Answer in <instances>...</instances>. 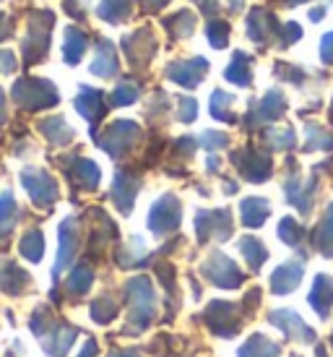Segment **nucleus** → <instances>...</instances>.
Instances as JSON below:
<instances>
[{"instance_id": "f257e3e1", "label": "nucleus", "mask_w": 333, "mask_h": 357, "mask_svg": "<svg viewBox=\"0 0 333 357\" xmlns=\"http://www.w3.org/2000/svg\"><path fill=\"white\" fill-rule=\"evenodd\" d=\"M125 300H127V316H130V334H138L154 321L157 313V295L146 277H136L125 284Z\"/></svg>"}, {"instance_id": "f03ea898", "label": "nucleus", "mask_w": 333, "mask_h": 357, "mask_svg": "<svg viewBox=\"0 0 333 357\" xmlns=\"http://www.w3.org/2000/svg\"><path fill=\"white\" fill-rule=\"evenodd\" d=\"M52 24H55V16L49 10L31 13L29 24H26V34L21 40V52H24V63L26 66H34V63H40L47 55Z\"/></svg>"}, {"instance_id": "7ed1b4c3", "label": "nucleus", "mask_w": 333, "mask_h": 357, "mask_svg": "<svg viewBox=\"0 0 333 357\" xmlns=\"http://www.w3.org/2000/svg\"><path fill=\"white\" fill-rule=\"evenodd\" d=\"M13 100L24 109H47L60 102L55 84L47 79H21L13 84Z\"/></svg>"}, {"instance_id": "20e7f679", "label": "nucleus", "mask_w": 333, "mask_h": 357, "mask_svg": "<svg viewBox=\"0 0 333 357\" xmlns=\"http://www.w3.org/2000/svg\"><path fill=\"white\" fill-rule=\"evenodd\" d=\"M141 139V128H138V123L133 120H115V123H109L107 130L99 136V149H104L109 157H125L127 151L136 146V141Z\"/></svg>"}, {"instance_id": "39448f33", "label": "nucleus", "mask_w": 333, "mask_h": 357, "mask_svg": "<svg viewBox=\"0 0 333 357\" xmlns=\"http://www.w3.org/2000/svg\"><path fill=\"white\" fill-rule=\"evenodd\" d=\"M201 271H203V277H206L211 284H216V287H222V289H237L245 282L242 271L235 266V261L226 258L224 253H219V250L208 256V261L201 266Z\"/></svg>"}, {"instance_id": "423d86ee", "label": "nucleus", "mask_w": 333, "mask_h": 357, "mask_svg": "<svg viewBox=\"0 0 333 357\" xmlns=\"http://www.w3.org/2000/svg\"><path fill=\"white\" fill-rule=\"evenodd\" d=\"M21 185L29 190L31 201L37 204V206H45L49 208L55 201H58V183L52 180L49 172L40 167H26L21 172Z\"/></svg>"}, {"instance_id": "0eeeda50", "label": "nucleus", "mask_w": 333, "mask_h": 357, "mask_svg": "<svg viewBox=\"0 0 333 357\" xmlns=\"http://www.w3.org/2000/svg\"><path fill=\"white\" fill-rule=\"evenodd\" d=\"M196 232L201 243H208V240H229L232 235V214L229 208H214V211H198L196 214Z\"/></svg>"}, {"instance_id": "6e6552de", "label": "nucleus", "mask_w": 333, "mask_h": 357, "mask_svg": "<svg viewBox=\"0 0 333 357\" xmlns=\"http://www.w3.org/2000/svg\"><path fill=\"white\" fill-rule=\"evenodd\" d=\"M180 217H183L180 201H177V196L166 193V196H162V199L151 206V211H148V229H151L154 235L175 232V229L180 227Z\"/></svg>"}, {"instance_id": "1a4fd4ad", "label": "nucleus", "mask_w": 333, "mask_h": 357, "mask_svg": "<svg viewBox=\"0 0 333 357\" xmlns=\"http://www.w3.org/2000/svg\"><path fill=\"white\" fill-rule=\"evenodd\" d=\"M203 318H206L208 328H211L214 334H219V337H235L237 331H240V326H242V324H240V310H237V305L224 303V300H214V303L206 307Z\"/></svg>"}, {"instance_id": "9d476101", "label": "nucleus", "mask_w": 333, "mask_h": 357, "mask_svg": "<svg viewBox=\"0 0 333 357\" xmlns=\"http://www.w3.org/2000/svg\"><path fill=\"white\" fill-rule=\"evenodd\" d=\"M60 248H58V261H55V268H52V274L58 277L63 268H68L73 264V258L79 253L81 248V232H79V222L73 217H65L60 222Z\"/></svg>"}, {"instance_id": "9b49d317", "label": "nucleus", "mask_w": 333, "mask_h": 357, "mask_svg": "<svg viewBox=\"0 0 333 357\" xmlns=\"http://www.w3.org/2000/svg\"><path fill=\"white\" fill-rule=\"evenodd\" d=\"M166 79L185 86V89H196L208 73V60L206 58H187V60H175L166 66Z\"/></svg>"}, {"instance_id": "f8f14e48", "label": "nucleus", "mask_w": 333, "mask_h": 357, "mask_svg": "<svg viewBox=\"0 0 333 357\" xmlns=\"http://www.w3.org/2000/svg\"><path fill=\"white\" fill-rule=\"evenodd\" d=\"M123 50H125V58L130 66L144 68L151 63L154 52H157V40H154L151 29H138L136 34L123 37Z\"/></svg>"}, {"instance_id": "ddd939ff", "label": "nucleus", "mask_w": 333, "mask_h": 357, "mask_svg": "<svg viewBox=\"0 0 333 357\" xmlns=\"http://www.w3.org/2000/svg\"><path fill=\"white\" fill-rule=\"evenodd\" d=\"M232 162H235V167L240 169L250 183H263V180H268V175H271V159L255 149L235 151Z\"/></svg>"}, {"instance_id": "4468645a", "label": "nucleus", "mask_w": 333, "mask_h": 357, "mask_svg": "<svg viewBox=\"0 0 333 357\" xmlns=\"http://www.w3.org/2000/svg\"><path fill=\"white\" fill-rule=\"evenodd\" d=\"M268 321H271L276 328H281L284 337L292 339V342H304V344H313L315 342V331L307 326L294 310H274V313L268 316Z\"/></svg>"}, {"instance_id": "2eb2a0df", "label": "nucleus", "mask_w": 333, "mask_h": 357, "mask_svg": "<svg viewBox=\"0 0 333 357\" xmlns=\"http://www.w3.org/2000/svg\"><path fill=\"white\" fill-rule=\"evenodd\" d=\"M138 190H141V178L133 175L130 169H120L115 175V185H112V201L123 214L133 211V201H136Z\"/></svg>"}, {"instance_id": "dca6fc26", "label": "nucleus", "mask_w": 333, "mask_h": 357, "mask_svg": "<svg viewBox=\"0 0 333 357\" xmlns=\"http://www.w3.org/2000/svg\"><path fill=\"white\" fill-rule=\"evenodd\" d=\"M304 266L302 261H289V264H281L271 274V289L274 295H289L292 289H297V284L302 282Z\"/></svg>"}, {"instance_id": "f3484780", "label": "nucleus", "mask_w": 333, "mask_h": 357, "mask_svg": "<svg viewBox=\"0 0 333 357\" xmlns=\"http://www.w3.org/2000/svg\"><path fill=\"white\" fill-rule=\"evenodd\" d=\"M76 109H79L91 126H97L99 118L104 115V94L91 89V86H84L79 91V97H76Z\"/></svg>"}, {"instance_id": "a211bd4d", "label": "nucleus", "mask_w": 333, "mask_h": 357, "mask_svg": "<svg viewBox=\"0 0 333 357\" xmlns=\"http://www.w3.org/2000/svg\"><path fill=\"white\" fill-rule=\"evenodd\" d=\"M310 305L320 318L331 316V305H333V279L328 274H318L315 277V287L310 292Z\"/></svg>"}, {"instance_id": "6ab92c4d", "label": "nucleus", "mask_w": 333, "mask_h": 357, "mask_svg": "<svg viewBox=\"0 0 333 357\" xmlns=\"http://www.w3.org/2000/svg\"><path fill=\"white\" fill-rule=\"evenodd\" d=\"M118 70H120V63H118V55H115L112 42L102 40L97 45V58L91 63V73H94V76H102V79H112V76H118Z\"/></svg>"}, {"instance_id": "aec40b11", "label": "nucleus", "mask_w": 333, "mask_h": 357, "mask_svg": "<svg viewBox=\"0 0 333 357\" xmlns=\"http://www.w3.org/2000/svg\"><path fill=\"white\" fill-rule=\"evenodd\" d=\"M26 287H29V274L21 271L16 264L3 261L0 264V289L8 292V295H21Z\"/></svg>"}, {"instance_id": "412c9836", "label": "nucleus", "mask_w": 333, "mask_h": 357, "mask_svg": "<svg viewBox=\"0 0 333 357\" xmlns=\"http://www.w3.org/2000/svg\"><path fill=\"white\" fill-rule=\"evenodd\" d=\"M86 31L79 29V26H65V40H63V60L68 66H76L81 58H84V50H86Z\"/></svg>"}, {"instance_id": "4be33fe9", "label": "nucleus", "mask_w": 333, "mask_h": 357, "mask_svg": "<svg viewBox=\"0 0 333 357\" xmlns=\"http://www.w3.org/2000/svg\"><path fill=\"white\" fill-rule=\"evenodd\" d=\"M70 178L79 183L81 188H86V190H94L99 185V167L91 162V159H84V157H76L73 162H70Z\"/></svg>"}, {"instance_id": "5701e85b", "label": "nucleus", "mask_w": 333, "mask_h": 357, "mask_svg": "<svg viewBox=\"0 0 333 357\" xmlns=\"http://www.w3.org/2000/svg\"><path fill=\"white\" fill-rule=\"evenodd\" d=\"M286 109V100H284V94L281 91H268L263 100H261V105H258V109L253 112V118H247V120H253V123H268V120H276L281 112Z\"/></svg>"}, {"instance_id": "b1692460", "label": "nucleus", "mask_w": 333, "mask_h": 357, "mask_svg": "<svg viewBox=\"0 0 333 357\" xmlns=\"http://www.w3.org/2000/svg\"><path fill=\"white\" fill-rule=\"evenodd\" d=\"M40 130H42V136H45L49 144H55V146H65V144L73 141V128H70L68 123H65V118H60V115L42 120Z\"/></svg>"}, {"instance_id": "393cba45", "label": "nucleus", "mask_w": 333, "mask_h": 357, "mask_svg": "<svg viewBox=\"0 0 333 357\" xmlns=\"http://www.w3.org/2000/svg\"><path fill=\"white\" fill-rule=\"evenodd\" d=\"M240 214H242V225L245 227H261L268 214H271V204L265 199H245L240 204Z\"/></svg>"}, {"instance_id": "a878e982", "label": "nucleus", "mask_w": 333, "mask_h": 357, "mask_svg": "<svg viewBox=\"0 0 333 357\" xmlns=\"http://www.w3.org/2000/svg\"><path fill=\"white\" fill-rule=\"evenodd\" d=\"M281 347L274 344L271 339H265L263 334H253L242 347L237 349V357H279Z\"/></svg>"}, {"instance_id": "bb28decb", "label": "nucleus", "mask_w": 333, "mask_h": 357, "mask_svg": "<svg viewBox=\"0 0 333 357\" xmlns=\"http://www.w3.org/2000/svg\"><path fill=\"white\" fill-rule=\"evenodd\" d=\"M16 222H19V204L10 190H3L0 193V238H8Z\"/></svg>"}, {"instance_id": "cd10ccee", "label": "nucleus", "mask_w": 333, "mask_h": 357, "mask_svg": "<svg viewBox=\"0 0 333 357\" xmlns=\"http://www.w3.org/2000/svg\"><path fill=\"white\" fill-rule=\"evenodd\" d=\"M224 79L237 84V86H250L253 73H250V58H247L245 52H235L232 63H229L224 70Z\"/></svg>"}, {"instance_id": "c85d7f7f", "label": "nucleus", "mask_w": 333, "mask_h": 357, "mask_svg": "<svg viewBox=\"0 0 333 357\" xmlns=\"http://www.w3.org/2000/svg\"><path fill=\"white\" fill-rule=\"evenodd\" d=\"M133 13V0H102L97 8V16L102 21L118 24V21L127 19Z\"/></svg>"}, {"instance_id": "c756f323", "label": "nucleus", "mask_w": 333, "mask_h": 357, "mask_svg": "<svg viewBox=\"0 0 333 357\" xmlns=\"http://www.w3.org/2000/svg\"><path fill=\"white\" fill-rule=\"evenodd\" d=\"M146 245H144V240L141 238H130L125 248L118 250V264L123 268H133V266H144L146 264Z\"/></svg>"}, {"instance_id": "7c9ffc66", "label": "nucleus", "mask_w": 333, "mask_h": 357, "mask_svg": "<svg viewBox=\"0 0 333 357\" xmlns=\"http://www.w3.org/2000/svg\"><path fill=\"white\" fill-rule=\"evenodd\" d=\"M271 26H276V21L265 13V10L255 8L250 10V16H247V37L255 42H263L265 37H268V31H271Z\"/></svg>"}, {"instance_id": "2f4dec72", "label": "nucleus", "mask_w": 333, "mask_h": 357, "mask_svg": "<svg viewBox=\"0 0 333 357\" xmlns=\"http://www.w3.org/2000/svg\"><path fill=\"white\" fill-rule=\"evenodd\" d=\"M19 250H21V256L26 258V261H31V264L42 261V256H45V235H42L40 229H29V232L21 238Z\"/></svg>"}, {"instance_id": "473e14b6", "label": "nucleus", "mask_w": 333, "mask_h": 357, "mask_svg": "<svg viewBox=\"0 0 333 357\" xmlns=\"http://www.w3.org/2000/svg\"><path fill=\"white\" fill-rule=\"evenodd\" d=\"M240 253L245 256V261L250 264V268H253V271H258V268L265 264V258H268V250H265V245L261 243V240H255V238H242V240H240Z\"/></svg>"}, {"instance_id": "72a5a7b5", "label": "nucleus", "mask_w": 333, "mask_h": 357, "mask_svg": "<svg viewBox=\"0 0 333 357\" xmlns=\"http://www.w3.org/2000/svg\"><path fill=\"white\" fill-rule=\"evenodd\" d=\"M91 282H94V268L88 266V264H81V266L70 271L65 287H68L70 295H84V292L91 289Z\"/></svg>"}, {"instance_id": "f704fd0d", "label": "nucleus", "mask_w": 333, "mask_h": 357, "mask_svg": "<svg viewBox=\"0 0 333 357\" xmlns=\"http://www.w3.org/2000/svg\"><path fill=\"white\" fill-rule=\"evenodd\" d=\"M164 26L172 31V37L183 40V37H190L193 29H196V16L190 10H180L172 19H164Z\"/></svg>"}, {"instance_id": "c9c22d12", "label": "nucleus", "mask_w": 333, "mask_h": 357, "mask_svg": "<svg viewBox=\"0 0 333 357\" xmlns=\"http://www.w3.org/2000/svg\"><path fill=\"white\" fill-rule=\"evenodd\" d=\"M315 245L323 250L325 256H333V204L325 208L323 222L315 232Z\"/></svg>"}, {"instance_id": "e433bc0d", "label": "nucleus", "mask_w": 333, "mask_h": 357, "mask_svg": "<svg viewBox=\"0 0 333 357\" xmlns=\"http://www.w3.org/2000/svg\"><path fill=\"white\" fill-rule=\"evenodd\" d=\"M232 102H235L232 94L216 89L214 94H211V115H214L216 120H224V123H235V115H232V109H229Z\"/></svg>"}, {"instance_id": "4c0bfd02", "label": "nucleus", "mask_w": 333, "mask_h": 357, "mask_svg": "<svg viewBox=\"0 0 333 357\" xmlns=\"http://www.w3.org/2000/svg\"><path fill=\"white\" fill-rule=\"evenodd\" d=\"M138 97H141V89L136 81H120L109 100H112V107H125V105H133Z\"/></svg>"}, {"instance_id": "58836bf2", "label": "nucleus", "mask_w": 333, "mask_h": 357, "mask_svg": "<svg viewBox=\"0 0 333 357\" xmlns=\"http://www.w3.org/2000/svg\"><path fill=\"white\" fill-rule=\"evenodd\" d=\"M279 238L284 240L286 245L297 248V245L302 243V238H304L302 225H297V219H292V217H284L281 222H279Z\"/></svg>"}, {"instance_id": "ea45409f", "label": "nucleus", "mask_w": 333, "mask_h": 357, "mask_svg": "<svg viewBox=\"0 0 333 357\" xmlns=\"http://www.w3.org/2000/svg\"><path fill=\"white\" fill-rule=\"evenodd\" d=\"M206 37H208V42H211V47H216V50L226 47V42H229V24H226V21H219V19L208 21Z\"/></svg>"}, {"instance_id": "a19ab883", "label": "nucleus", "mask_w": 333, "mask_h": 357, "mask_svg": "<svg viewBox=\"0 0 333 357\" xmlns=\"http://www.w3.org/2000/svg\"><path fill=\"white\" fill-rule=\"evenodd\" d=\"M118 316V305L112 303V298H99L91 303V318L97 321V324H109L112 318Z\"/></svg>"}, {"instance_id": "79ce46f5", "label": "nucleus", "mask_w": 333, "mask_h": 357, "mask_svg": "<svg viewBox=\"0 0 333 357\" xmlns=\"http://www.w3.org/2000/svg\"><path fill=\"white\" fill-rule=\"evenodd\" d=\"M263 139L274 146V149H292L294 146V130H265Z\"/></svg>"}, {"instance_id": "37998d69", "label": "nucleus", "mask_w": 333, "mask_h": 357, "mask_svg": "<svg viewBox=\"0 0 333 357\" xmlns=\"http://www.w3.org/2000/svg\"><path fill=\"white\" fill-rule=\"evenodd\" d=\"M307 136H310V144L304 146L307 151H313V149H333V139L328 136V133H323V130L318 128V126H307Z\"/></svg>"}, {"instance_id": "c03bdc74", "label": "nucleus", "mask_w": 333, "mask_h": 357, "mask_svg": "<svg viewBox=\"0 0 333 357\" xmlns=\"http://www.w3.org/2000/svg\"><path fill=\"white\" fill-rule=\"evenodd\" d=\"M177 105H180V109H177V120L180 123H193L196 120L198 102L193 97H177Z\"/></svg>"}, {"instance_id": "a18cd8bd", "label": "nucleus", "mask_w": 333, "mask_h": 357, "mask_svg": "<svg viewBox=\"0 0 333 357\" xmlns=\"http://www.w3.org/2000/svg\"><path fill=\"white\" fill-rule=\"evenodd\" d=\"M201 144L206 146L208 151H216V149H224L229 139H226L224 133H219V130H206L203 136H201Z\"/></svg>"}, {"instance_id": "49530a36", "label": "nucleus", "mask_w": 333, "mask_h": 357, "mask_svg": "<svg viewBox=\"0 0 333 357\" xmlns=\"http://www.w3.org/2000/svg\"><path fill=\"white\" fill-rule=\"evenodd\" d=\"M16 68H19V60H16L13 52L10 50L0 52V73H6V76H8V73H13Z\"/></svg>"}, {"instance_id": "de8ad7c7", "label": "nucleus", "mask_w": 333, "mask_h": 357, "mask_svg": "<svg viewBox=\"0 0 333 357\" xmlns=\"http://www.w3.org/2000/svg\"><path fill=\"white\" fill-rule=\"evenodd\" d=\"M320 58H323V63H333V31L325 34L320 42Z\"/></svg>"}, {"instance_id": "09e8293b", "label": "nucleus", "mask_w": 333, "mask_h": 357, "mask_svg": "<svg viewBox=\"0 0 333 357\" xmlns=\"http://www.w3.org/2000/svg\"><path fill=\"white\" fill-rule=\"evenodd\" d=\"M281 34L286 37L284 45H289V42H294V40H300V37H302V29H300L297 24H284V29H281Z\"/></svg>"}, {"instance_id": "8fccbe9b", "label": "nucleus", "mask_w": 333, "mask_h": 357, "mask_svg": "<svg viewBox=\"0 0 333 357\" xmlns=\"http://www.w3.org/2000/svg\"><path fill=\"white\" fill-rule=\"evenodd\" d=\"M10 34V19L0 10V40H6Z\"/></svg>"}, {"instance_id": "3c124183", "label": "nucleus", "mask_w": 333, "mask_h": 357, "mask_svg": "<svg viewBox=\"0 0 333 357\" xmlns=\"http://www.w3.org/2000/svg\"><path fill=\"white\" fill-rule=\"evenodd\" d=\"M81 357H97V342H94V339H88L86 342V347H84Z\"/></svg>"}, {"instance_id": "603ef678", "label": "nucleus", "mask_w": 333, "mask_h": 357, "mask_svg": "<svg viewBox=\"0 0 333 357\" xmlns=\"http://www.w3.org/2000/svg\"><path fill=\"white\" fill-rule=\"evenodd\" d=\"M8 120V109H6V97H3V89H0V126Z\"/></svg>"}, {"instance_id": "864d4df0", "label": "nucleus", "mask_w": 333, "mask_h": 357, "mask_svg": "<svg viewBox=\"0 0 333 357\" xmlns=\"http://www.w3.org/2000/svg\"><path fill=\"white\" fill-rule=\"evenodd\" d=\"M109 357H141V355H138L136 349H115Z\"/></svg>"}, {"instance_id": "5fc2aeb1", "label": "nucleus", "mask_w": 333, "mask_h": 357, "mask_svg": "<svg viewBox=\"0 0 333 357\" xmlns=\"http://www.w3.org/2000/svg\"><path fill=\"white\" fill-rule=\"evenodd\" d=\"M166 3H169V0H146V6L151 10H159V8H164Z\"/></svg>"}, {"instance_id": "6e6d98bb", "label": "nucleus", "mask_w": 333, "mask_h": 357, "mask_svg": "<svg viewBox=\"0 0 333 357\" xmlns=\"http://www.w3.org/2000/svg\"><path fill=\"white\" fill-rule=\"evenodd\" d=\"M65 8H68L70 13H73V16H76V19H81V10L76 8V0H65Z\"/></svg>"}, {"instance_id": "4d7b16f0", "label": "nucleus", "mask_w": 333, "mask_h": 357, "mask_svg": "<svg viewBox=\"0 0 333 357\" xmlns=\"http://www.w3.org/2000/svg\"><path fill=\"white\" fill-rule=\"evenodd\" d=\"M323 16H325V8H315L313 13H310V19H313V21H320Z\"/></svg>"}, {"instance_id": "13d9d810", "label": "nucleus", "mask_w": 333, "mask_h": 357, "mask_svg": "<svg viewBox=\"0 0 333 357\" xmlns=\"http://www.w3.org/2000/svg\"><path fill=\"white\" fill-rule=\"evenodd\" d=\"M208 169H211V172H216V169H219V159H216V157L208 159Z\"/></svg>"}, {"instance_id": "bf43d9fd", "label": "nucleus", "mask_w": 333, "mask_h": 357, "mask_svg": "<svg viewBox=\"0 0 333 357\" xmlns=\"http://www.w3.org/2000/svg\"><path fill=\"white\" fill-rule=\"evenodd\" d=\"M229 8H232V10H240V8H242V0H232V6H229Z\"/></svg>"}, {"instance_id": "052dcab7", "label": "nucleus", "mask_w": 333, "mask_h": 357, "mask_svg": "<svg viewBox=\"0 0 333 357\" xmlns=\"http://www.w3.org/2000/svg\"><path fill=\"white\" fill-rule=\"evenodd\" d=\"M318 357H328V352L323 347H318Z\"/></svg>"}, {"instance_id": "680f3d73", "label": "nucleus", "mask_w": 333, "mask_h": 357, "mask_svg": "<svg viewBox=\"0 0 333 357\" xmlns=\"http://www.w3.org/2000/svg\"><path fill=\"white\" fill-rule=\"evenodd\" d=\"M289 3H302V0H289Z\"/></svg>"}, {"instance_id": "e2e57ef3", "label": "nucleus", "mask_w": 333, "mask_h": 357, "mask_svg": "<svg viewBox=\"0 0 333 357\" xmlns=\"http://www.w3.org/2000/svg\"><path fill=\"white\" fill-rule=\"evenodd\" d=\"M331 344H333V334H331Z\"/></svg>"}]
</instances>
